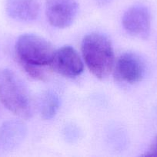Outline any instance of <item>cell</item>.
Masks as SVG:
<instances>
[{
    "label": "cell",
    "mask_w": 157,
    "mask_h": 157,
    "mask_svg": "<svg viewBox=\"0 0 157 157\" xmlns=\"http://www.w3.org/2000/svg\"><path fill=\"white\" fill-rule=\"evenodd\" d=\"M82 55L89 71L103 80L113 71L115 55L110 40L99 32H92L83 38Z\"/></svg>",
    "instance_id": "cell-1"
},
{
    "label": "cell",
    "mask_w": 157,
    "mask_h": 157,
    "mask_svg": "<svg viewBox=\"0 0 157 157\" xmlns=\"http://www.w3.org/2000/svg\"><path fill=\"white\" fill-rule=\"evenodd\" d=\"M0 101L13 114L29 119L32 114L30 97L18 76L9 69L0 71Z\"/></svg>",
    "instance_id": "cell-2"
},
{
    "label": "cell",
    "mask_w": 157,
    "mask_h": 157,
    "mask_svg": "<svg viewBox=\"0 0 157 157\" xmlns=\"http://www.w3.org/2000/svg\"><path fill=\"white\" fill-rule=\"evenodd\" d=\"M16 59L20 65L47 67L55 53L52 44L39 35L24 34L18 37L15 44Z\"/></svg>",
    "instance_id": "cell-3"
},
{
    "label": "cell",
    "mask_w": 157,
    "mask_h": 157,
    "mask_svg": "<svg viewBox=\"0 0 157 157\" xmlns=\"http://www.w3.org/2000/svg\"><path fill=\"white\" fill-rule=\"evenodd\" d=\"M49 67L62 76L74 78L83 73L84 63L73 47L65 45L55 51Z\"/></svg>",
    "instance_id": "cell-4"
},
{
    "label": "cell",
    "mask_w": 157,
    "mask_h": 157,
    "mask_svg": "<svg viewBox=\"0 0 157 157\" xmlns=\"http://www.w3.org/2000/svg\"><path fill=\"white\" fill-rule=\"evenodd\" d=\"M78 10L77 0H46V15L52 26L66 29L73 23Z\"/></svg>",
    "instance_id": "cell-5"
},
{
    "label": "cell",
    "mask_w": 157,
    "mask_h": 157,
    "mask_svg": "<svg viewBox=\"0 0 157 157\" xmlns=\"http://www.w3.org/2000/svg\"><path fill=\"white\" fill-rule=\"evenodd\" d=\"M114 75L117 81L127 84H135L143 79L145 64L137 54L125 52L115 61Z\"/></svg>",
    "instance_id": "cell-6"
},
{
    "label": "cell",
    "mask_w": 157,
    "mask_h": 157,
    "mask_svg": "<svg viewBox=\"0 0 157 157\" xmlns=\"http://www.w3.org/2000/svg\"><path fill=\"white\" fill-rule=\"evenodd\" d=\"M122 23L127 33L135 38L146 39L150 33L151 18L149 9L143 5H135L125 12Z\"/></svg>",
    "instance_id": "cell-7"
},
{
    "label": "cell",
    "mask_w": 157,
    "mask_h": 157,
    "mask_svg": "<svg viewBox=\"0 0 157 157\" xmlns=\"http://www.w3.org/2000/svg\"><path fill=\"white\" fill-rule=\"evenodd\" d=\"M6 9L12 18L22 21H32L39 14L37 0H7Z\"/></svg>",
    "instance_id": "cell-8"
},
{
    "label": "cell",
    "mask_w": 157,
    "mask_h": 157,
    "mask_svg": "<svg viewBox=\"0 0 157 157\" xmlns=\"http://www.w3.org/2000/svg\"><path fill=\"white\" fill-rule=\"evenodd\" d=\"M58 96L52 90L44 92L38 101V110L42 119L51 120L55 116L59 108Z\"/></svg>",
    "instance_id": "cell-9"
},
{
    "label": "cell",
    "mask_w": 157,
    "mask_h": 157,
    "mask_svg": "<svg viewBox=\"0 0 157 157\" xmlns=\"http://www.w3.org/2000/svg\"><path fill=\"white\" fill-rule=\"evenodd\" d=\"M20 66L24 70V71L29 77L33 78L34 80L44 81L47 79V76H46V74L45 72L44 67L29 65V64H22V65Z\"/></svg>",
    "instance_id": "cell-10"
},
{
    "label": "cell",
    "mask_w": 157,
    "mask_h": 157,
    "mask_svg": "<svg viewBox=\"0 0 157 157\" xmlns=\"http://www.w3.org/2000/svg\"><path fill=\"white\" fill-rule=\"evenodd\" d=\"M146 156H157V136L154 138L152 144H150L147 153L145 154Z\"/></svg>",
    "instance_id": "cell-11"
}]
</instances>
